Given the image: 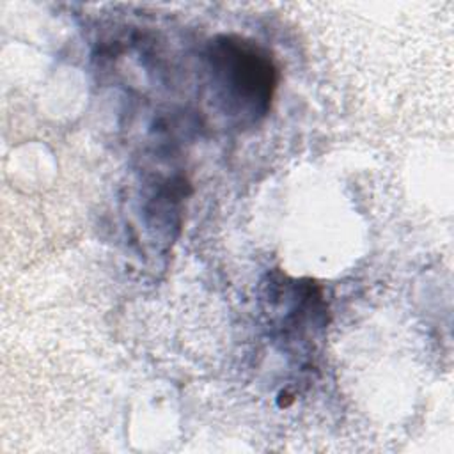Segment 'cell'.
Returning <instances> with one entry per match:
<instances>
[{"instance_id": "1", "label": "cell", "mask_w": 454, "mask_h": 454, "mask_svg": "<svg viewBox=\"0 0 454 454\" xmlns=\"http://www.w3.org/2000/svg\"><path fill=\"white\" fill-rule=\"evenodd\" d=\"M213 87L225 110L257 121L270 110L277 87V67L255 41L218 35L207 50Z\"/></svg>"}]
</instances>
